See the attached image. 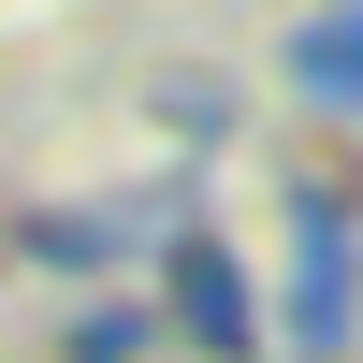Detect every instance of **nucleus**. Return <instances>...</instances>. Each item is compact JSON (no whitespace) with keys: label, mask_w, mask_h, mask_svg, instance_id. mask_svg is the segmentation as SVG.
Returning <instances> with one entry per match:
<instances>
[{"label":"nucleus","mask_w":363,"mask_h":363,"mask_svg":"<svg viewBox=\"0 0 363 363\" xmlns=\"http://www.w3.org/2000/svg\"><path fill=\"white\" fill-rule=\"evenodd\" d=\"M363 335V218L349 189H291V291H277V349L291 363H335Z\"/></svg>","instance_id":"nucleus-1"},{"label":"nucleus","mask_w":363,"mask_h":363,"mask_svg":"<svg viewBox=\"0 0 363 363\" xmlns=\"http://www.w3.org/2000/svg\"><path fill=\"white\" fill-rule=\"evenodd\" d=\"M15 247L29 262H145L160 233H145V203H58V218H29Z\"/></svg>","instance_id":"nucleus-4"},{"label":"nucleus","mask_w":363,"mask_h":363,"mask_svg":"<svg viewBox=\"0 0 363 363\" xmlns=\"http://www.w3.org/2000/svg\"><path fill=\"white\" fill-rule=\"evenodd\" d=\"M291 102L363 116V0H320V15L291 29Z\"/></svg>","instance_id":"nucleus-3"},{"label":"nucleus","mask_w":363,"mask_h":363,"mask_svg":"<svg viewBox=\"0 0 363 363\" xmlns=\"http://www.w3.org/2000/svg\"><path fill=\"white\" fill-rule=\"evenodd\" d=\"M145 262H160V291H145L160 349H203V363L262 349V291H247V262H233V233H218V218H174Z\"/></svg>","instance_id":"nucleus-2"}]
</instances>
